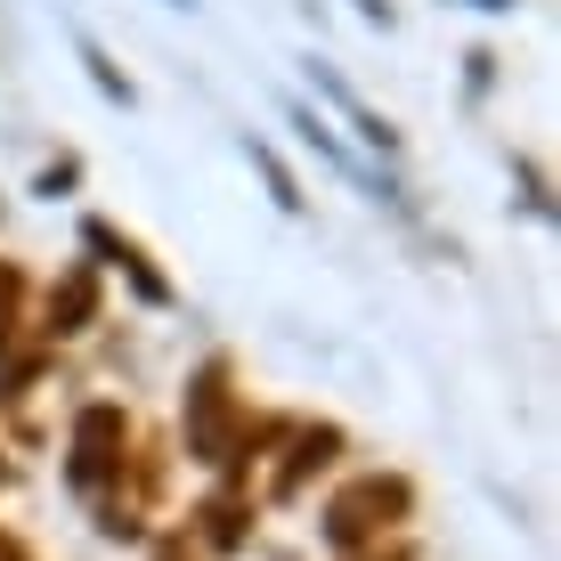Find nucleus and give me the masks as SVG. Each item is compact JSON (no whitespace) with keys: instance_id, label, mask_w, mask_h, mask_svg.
<instances>
[{"instance_id":"1","label":"nucleus","mask_w":561,"mask_h":561,"mask_svg":"<svg viewBox=\"0 0 561 561\" xmlns=\"http://www.w3.org/2000/svg\"><path fill=\"white\" fill-rule=\"evenodd\" d=\"M408 505H415L408 480H382V472L375 480H351V489L325 505V537H334L342 553H358V546H375L391 520H408Z\"/></svg>"},{"instance_id":"2","label":"nucleus","mask_w":561,"mask_h":561,"mask_svg":"<svg viewBox=\"0 0 561 561\" xmlns=\"http://www.w3.org/2000/svg\"><path fill=\"white\" fill-rule=\"evenodd\" d=\"M187 448L204 463H237V408H228V375L204 366L196 391H187Z\"/></svg>"},{"instance_id":"3","label":"nucleus","mask_w":561,"mask_h":561,"mask_svg":"<svg viewBox=\"0 0 561 561\" xmlns=\"http://www.w3.org/2000/svg\"><path fill=\"white\" fill-rule=\"evenodd\" d=\"M123 448H130L123 408H82V423H73V480H82V489H99L114 463H123Z\"/></svg>"},{"instance_id":"4","label":"nucleus","mask_w":561,"mask_h":561,"mask_svg":"<svg viewBox=\"0 0 561 561\" xmlns=\"http://www.w3.org/2000/svg\"><path fill=\"white\" fill-rule=\"evenodd\" d=\"M90 318H99V277H90V268H73V277L49 294V334H82Z\"/></svg>"},{"instance_id":"5","label":"nucleus","mask_w":561,"mask_h":561,"mask_svg":"<svg viewBox=\"0 0 561 561\" xmlns=\"http://www.w3.org/2000/svg\"><path fill=\"white\" fill-rule=\"evenodd\" d=\"M334 448H342V432H334V423H318V432H301V439H294V463H285V472H277V496H294L301 480L318 472L325 456H334Z\"/></svg>"},{"instance_id":"6","label":"nucleus","mask_w":561,"mask_h":561,"mask_svg":"<svg viewBox=\"0 0 561 561\" xmlns=\"http://www.w3.org/2000/svg\"><path fill=\"white\" fill-rule=\"evenodd\" d=\"M204 537H211V546H237V537H244V505H228V496H220V505H204Z\"/></svg>"},{"instance_id":"7","label":"nucleus","mask_w":561,"mask_h":561,"mask_svg":"<svg viewBox=\"0 0 561 561\" xmlns=\"http://www.w3.org/2000/svg\"><path fill=\"white\" fill-rule=\"evenodd\" d=\"M9 318H16V277L0 268V342H9Z\"/></svg>"},{"instance_id":"8","label":"nucleus","mask_w":561,"mask_h":561,"mask_svg":"<svg viewBox=\"0 0 561 561\" xmlns=\"http://www.w3.org/2000/svg\"><path fill=\"white\" fill-rule=\"evenodd\" d=\"M0 561H33L25 546H16V537H0Z\"/></svg>"},{"instance_id":"9","label":"nucleus","mask_w":561,"mask_h":561,"mask_svg":"<svg viewBox=\"0 0 561 561\" xmlns=\"http://www.w3.org/2000/svg\"><path fill=\"white\" fill-rule=\"evenodd\" d=\"M382 561H408V553H382Z\"/></svg>"},{"instance_id":"10","label":"nucleus","mask_w":561,"mask_h":561,"mask_svg":"<svg viewBox=\"0 0 561 561\" xmlns=\"http://www.w3.org/2000/svg\"><path fill=\"white\" fill-rule=\"evenodd\" d=\"M0 480H9V463H0Z\"/></svg>"},{"instance_id":"11","label":"nucleus","mask_w":561,"mask_h":561,"mask_svg":"<svg viewBox=\"0 0 561 561\" xmlns=\"http://www.w3.org/2000/svg\"><path fill=\"white\" fill-rule=\"evenodd\" d=\"M171 9H187V0H171Z\"/></svg>"}]
</instances>
